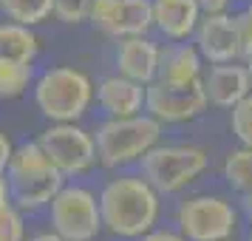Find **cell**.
<instances>
[{"label":"cell","mask_w":252,"mask_h":241,"mask_svg":"<svg viewBox=\"0 0 252 241\" xmlns=\"http://www.w3.org/2000/svg\"><path fill=\"white\" fill-rule=\"evenodd\" d=\"M99 218L102 227L122 239H139L153 230L159 216V193L145 179L119 176L102 187L99 193Z\"/></svg>","instance_id":"1"},{"label":"cell","mask_w":252,"mask_h":241,"mask_svg":"<svg viewBox=\"0 0 252 241\" xmlns=\"http://www.w3.org/2000/svg\"><path fill=\"white\" fill-rule=\"evenodd\" d=\"M9 196L17 210H40L46 207L57 190L65 184V176L51 165L43 148L34 142H23L12 150V159L6 165Z\"/></svg>","instance_id":"2"},{"label":"cell","mask_w":252,"mask_h":241,"mask_svg":"<svg viewBox=\"0 0 252 241\" xmlns=\"http://www.w3.org/2000/svg\"><path fill=\"white\" fill-rule=\"evenodd\" d=\"M161 122L150 114L133 116H111L108 122L96 128L94 145H96V162L105 168H119L127 162L139 159L153 145H159Z\"/></svg>","instance_id":"3"},{"label":"cell","mask_w":252,"mask_h":241,"mask_svg":"<svg viewBox=\"0 0 252 241\" xmlns=\"http://www.w3.org/2000/svg\"><path fill=\"white\" fill-rule=\"evenodd\" d=\"M94 100V85L88 74L71 69V66H57L40 74L34 82V103L40 114L51 122H77Z\"/></svg>","instance_id":"4"},{"label":"cell","mask_w":252,"mask_h":241,"mask_svg":"<svg viewBox=\"0 0 252 241\" xmlns=\"http://www.w3.org/2000/svg\"><path fill=\"white\" fill-rule=\"evenodd\" d=\"M142 159V176L156 193H179L207 168V153L193 145H153Z\"/></svg>","instance_id":"5"},{"label":"cell","mask_w":252,"mask_h":241,"mask_svg":"<svg viewBox=\"0 0 252 241\" xmlns=\"http://www.w3.org/2000/svg\"><path fill=\"white\" fill-rule=\"evenodd\" d=\"M51 205V227L65 241H94L102 230L99 202L88 187L63 184Z\"/></svg>","instance_id":"6"},{"label":"cell","mask_w":252,"mask_h":241,"mask_svg":"<svg viewBox=\"0 0 252 241\" xmlns=\"http://www.w3.org/2000/svg\"><path fill=\"white\" fill-rule=\"evenodd\" d=\"M37 145L43 148L51 165L63 176H80L88 173L96 165V145L88 131H82L74 122H54L48 125L40 137Z\"/></svg>","instance_id":"7"},{"label":"cell","mask_w":252,"mask_h":241,"mask_svg":"<svg viewBox=\"0 0 252 241\" xmlns=\"http://www.w3.org/2000/svg\"><path fill=\"white\" fill-rule=\"evenodd\" d=\"M207 108L204 80L190 82H161L153 80L145 85V111L159 122H187Z\"/></svg>","instance_id":"8"},{"label":"cell","mask_w":252,"mask_h":241,"mask_svg":"<svg viewBox=\"0 0 252 241\" xmlns=\"http://www.w3.org/2000/svg\"><path fill=\"white\" fill-rule=\"evenodd\" d=\"M179 227L187 241H227L235 230V210L216 196H195L179 207Z\"/></svg>","instance_id":"9"},{"label":"cell","mask_w":252,"mask_h":241,"mask_svg":"<svg viewBox=\"0 0 252 241\" xmlns=\"http://www.w3.org/2000/svg\"><path fill=\"white\" fill-rule=\"evenodd\" d=\"M88 20L114 40L139 37L153 26V6L150 0H91Z\"/></svg>","instance_id":"10"},{"label":"cell","mask_w":252,"mask_h":241,"mask_svg":"<svg viewBox=\"0 0 252 241\" xmlns=\"http://www.w3.org/2000/svg\"><path fill=\"white\" fill-rule=\"evenodd\" d=\"M195 48L201 60L210 63H232L235 57H241L238 46V29H235V17H229L224 12L207 14L204 20L198 17L195 23Z\"/></svg>","instance_id":"11"},{"label":"cell","mask_w":252,"mask_h":241,"mask_svg":"<svg viewBox=\"0 0 252 241\" xmlns=\"http://www.w3.org/2000/svg\"><path fill=\"white\" fill-rule=\"evenodd\" d=\"M116 69L122 77L133 82H148L156 80V71H159V48L156 43H150L145 34L139 37H122L119 46H116Z\"/></svg>","instance_id":"12"},{"label":"cell","mask_w":252,"mask_h":241,"mask_svg":"<svg viewBox=\"0 0 252 241\" xmlns=\"http://www.w3.org/2000/svg\"><path fill=\"white\" fill-rule=\"evenodd\" d=\"M96 103L108 116H133L145 108V85L116 74L96 85Z\"/></svg>","instance_id":"13"},{"label":"cell","mask_w":252,"mask_h":241,"mask_svg":"<svg viewBox=\"0 0 252 241\" xmlns=\"http://www.w3.org/2000/svg\"><path fill=\"white\" fill-rule=\"evenodd\" d=\"M153 6V26L170 40H184L195 32L198 23V3L195 0H150Z\"/></svg>","instance_id":"14"},{"label":"cell","mask_w":252,"mask_h":241,"mask_svg":"<svg viewBox=\"0 0 252 241\" xmlns=\"http://www.w3.org/2000/svg\"><path fill=\"white\" fill-rule=\"evenodd\" d=\"M250 74L244 66H227L218 63L216 69L210 71V77L204 80L207 103L218 105V108H232V105L244 100L250 94Z\"/></svg>","instance_id":"15"},{"label":"cell","mask_w":252,"mask_h":241,"mask_svg":"<svg viewBox=\"0 0 252 241\" xmlns=\"http://www.w3.org/2000/svg\"><path fill=\"white\" fill-rule=\"evenodd\" d=\"M201 77V54L198 48L187 46V43H176L159 51V71L156 80L161 82H190Z\"/></svg>","instance_id":"16"},{"label":"cell","mask_w":252,"mask_h":241,"mask_svg":"<svg viewBox=\"0 0 252 241\" xmlns=\"http://www.w3.org/2000/svg\"><path fill=\"white\" fill-rule=\"evenodd\" d=\"M40 54V40L32 32V26L23 23H0V60L3 63H23L34 66Z\"/></svg>","instance_id":"17"},{"label":"cell","mask_w":252,"mask_h":241,"mask_svg":"<svg viewBox=\"0 0 252 241\" xmlns=\"http://www.w3.org/2000/svg\"><path fill=\"white\" fill-rule=\"evenodd\" d=\"M0 14L12 23L40 26L51 17V0H0Z\"/></svg>","instance_id":"18"},{"label":"cell","mask_w":252,"mask_h":241,"mask_svg":"<svg viewBox=\"0 0 252 241\" xmlns=\"http://www.w3.org/2000/svg\"><path fill=\"white\" fill-rule=\"evenodd\" d=\"M224 179L238 193L252 190V148H241L229 153L224 162Z\"/></svg>","instance_id":"19"},{"label":"cell","mask_w":252,"mask_h":241,"mask_svg":"<svg viewBox=\"0 0 252 241\" xmlns=\"http://www.w3.org/2000/svg\"><path fill=\"white\" fill-rule=\"evenodd\" d=\"M29 82H32V66L3 63L0 60V100H17V97H23Z\"/></svg>","instance_id":"20"},{"label":"cell","mask_w":252,"mask_h":241,"mask_svg":"<svg viewBox=\"0 0 252 241\" xmlns=\"http://www.w3.org/2000/svg\"><path fill=\"white\" fill-rule=\"evenodd\" d=\"M229 125H232V134L241 139V145L244 148H252V97L250 94L232 105Z\"/></svg>","instance_id":"21"},{"label":"cell","mask_w":252,"mask_h":241,"mask_svg":"<svg viewBox=\"0 0 252 241\" xmlns=\"http://www.w3.org/2000/svg\"><path fill=\"white\" fill-rule=\"evenodd\" d=\"M88 9H91V0H51V14L65 26L85 23Z\"/></svg>","instance_id":"22"},{"label":"cell","mask_w":252,"mask_h":241,"mask_svg":"<svg viewBox=\"0 0 252 241\" xmlns=\"http://www.w3.org/2000/svg\"><path fill=\"white\" fill-rule=\"evenodd\" d=\"M0 241H26L23 210H17L14 205L0 207Z\"/></svg>","instance_id":"23"},{"label":"cell","mask_w":252,"mask_h":241,"mask_svg":"<svg viewBox=\"0 0 252 241\" xmlns=\"http://www.w3.org/2000/svg\"><path fill=\"white\" fill-rule=\"evenodd\" d=\"M235 29H238V46H241V54L250 57L252 54V6L247 12H241L235 17Z\"/></svg>","instance_id":"24"},{"label":"cell","mask_w":252,"mask_h":241,"mask_svg":"<svg viewBox=\"0 0 252 241\" xmlns=\"http://www.w3.org/2000/svg\"><path fill=\"white\" fill-rule=\"evenodd\" d=\"M12 150H14L12 139L0 131V173H6V165H9V159H12Z\"/></svg>","instance_id":"25"},{"label":"cell","mask_w":252,"mask_h":241,"mask_svg":"<svg viewBox=\"0 0 252 241\" xmlns=\"http://www.w3.org/2000/svg\"><path fill=\"white\" fill-rule=\"evenodd\" d=\"M142 241H187L184 236H176V233H167V230H148L145 236H139Z\"/></svg>","instance_id":"26"},{"label":"cell","mask_w":252,"mask_h":241,"mask_svg":"<svg viewBox=\"0 0 252 241\" xmlns=\"http://www.w3.org/2000/svg\"><path fill=\"white\" fill-rule=\"evenodd\" d=\"M195 3H198V9H204L207 14H213V12H224L229 0H195Z\"/></svg>","instance_id":"27"},{"label":"cell","mask_w":252,"mask_h":241,"mask_svg":"<svg viewBox=\"0 0 252 241\" xmlns=\"http://www.w3.org/2000/svg\"><path fill=\"white\" fill-rule=\"evenodd\" d=\"M12 205V196H9V182H6V176L0 173V207Z\"/></svg>","instance_id":"28"},{"label":"cell","mask_w":252,"mask_h":241,"mask_svg":"<svg viewBox=\"0 0 252 241\" xmlns=\"http://www.w3.org/2000/svg\"><path fill=\"white\" fill-rule=\"evenodd\" d=\"M241 207H244V213H247L250 221H252V190H244V193H241Z\"/></svg>","instance_id":"29"},{"label":"cell","mask_w":252,"mask_h":241,"mask_svg":"<svg viewBox=\"0 0 252 241\" xmlns=\"http://www.w3.org/2000/svg\"><path fill=\"white\" fill-rule=\"evenodd\" d=\"M29 241H65V239H63V236H57V233L51 230V233H37V236H32Z\"/></svg>","instance_id":"30"},{"label":"cell","mask_w":252,"mask_h":241,"mask_svg":"<svg viewBox=\"0 0 252 241\" xmlns=\"http://www.w3.org/2000/svg\"><path fill=\"white\" fill-rule=\"evenodd\" d=\"M247 74H250V85H252V54L247 57Z\"/></svg>","instance_id":"31"},{"label":"cell","mask_w":252,"mask_h":241,"mask_svg":"<svg viewBox=\"0 0 252 241\" xmlns=\"http://www.w3.org/2000/svg\"><path fill=\"white\" fill-rule=\"evenodd\" d=\"M250 241H252V236H250Z\"/></svg>","instance_id":"32"}]
</instances>
